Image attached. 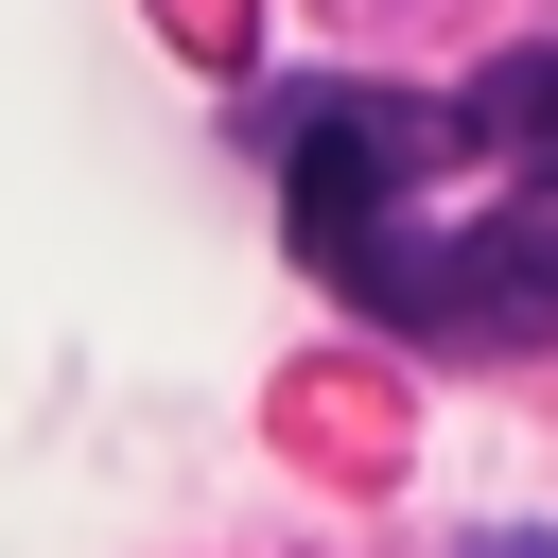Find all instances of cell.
<instances>
[{
	"mask_svg": "<svg viewBox=\"0 0 558 558\" xmlns=\"http://www.w3.org/2000/svg\"><path fill=\"white\" fill-rule=\"evenodd\" d=\"M453 105H471V157H523V174L558 192V35H523V52H488V70L453 87Z\"/></svg>",
	"mask_w": 558,
	"mask_h": 558,
	"instance_id": "3",
	"label": "cell"
},
{
	"mask_svg": "<svg viewBox=\"0 0 558 558\" xmlns=\"http://www.w3.org/2000/svg\"><path fill=\"white\" fill-rule=\"evenodd\" d=\"M314 279H331L349 314L418 331V349H541V331H558V192H541V209H488V227H453V244L366 227V244H331Z\"/></svg>",
	"mask_w": 558,
	"mask_h": 558,
	"instance_id": "2",
	"label": "cell"
},
{
	"mask_svg": "<svg viewBox=\"0 0 558 558\" xmlns=\"http://www.w3.org/2000/svg\"><path fill=\"white\" fill-rule=\"evenodd\" d=\"M244 140L296 192V262H331V244L401 227L418 174L471 157V105H436V87H279V105H244Z\"/></svg>",
	"mask_w": 558,
	"mask_h": 558,
	"instance_id": "1",
	"label": "cell"
}]
</instances>
